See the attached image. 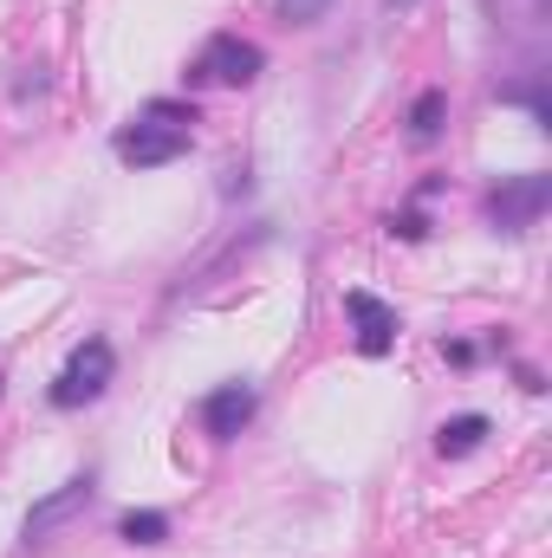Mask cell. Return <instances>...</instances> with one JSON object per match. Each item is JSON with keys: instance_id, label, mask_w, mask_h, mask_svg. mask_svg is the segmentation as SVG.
Returning a JSON list of instances; mask_svg holds the SVG:
<instances>
[{"instance_id": "obj_4", "label": "cell", "mask_w": 552, "mask_h": 558, "mask_svg": "<svg viewBox=\"0 0 552 558\" xmlns=\"http://www.w3.org/2000/svg\"><path fill=\"white\" fill-rule=\"evenodd\" d=\"M189 137H195V131L163 124V118H149V111H143L137 124H124V131H118V143H111V149H118L131 169H163V162L189 156Z\"/></svg>"}, {"instance_id": "obj_3", "label": "cell", "mask_w": 552, "mask_h": 558, "mask_svg": "<svg viewBox=\"0 0 552 558\" xmlns=\"http://www.w3.org/2000/svg\"><path fill=\"white\" fill-rule=\"evenodd\" d=\"M547 208H552V175H547V169H533V175H514V182H501V189L488 195V221H494L501 234H520V228H533Z\"/></svg>"}, {"instance_id": "obj_7", "label": "cell", "mask_w": 552, "mask_h": 558, "mask_svg": "<svg viewBox=\"0 0 552 558\" xmlns=\"http://www.w3.org/2000/svg\"><path fill=\"white\" fill-rule=\"evenodd\" d=\"M345 312H351V325H358V351H364V357H384V351L397 344V312H391L377 292L351 286V292H345Z\"/></svg>"}, {"instance_id": "obj_8", "label": "cell", "mask_w": 552, "mask_h": 558, "mask_svg": "<svg viewBox=\"0 0 552 558\" xmlns=\"http://www.w3.org/2000/svg\"><path fill=\"white\" fill-rule=\"evenodd\" d=\"M501 39H540L552 26V0H481Z\"/></svg>"}, {"instance_id": "obj_12", "label": "cell", "mask_w": 552, "mask_h": 558, "mask_svg": "<svg viewBox=\"0 0 552 558\" xmlns=\"http://www.w3.org/2000/svg\"><path fill=\"white\" fill-rule=\"evenodd\" d=\"M131 546H163L169 539V520L156 513V507H143V513H124V526H118Z\"/></svg>"}, {"instance_id": "obj_15", "label": "cell", "mask_w": 552, "mask_h": 558, "mask_svg": "<svg viewBox=\"0 0 552 558\" xmlns=\"http://www.w3.org/2000/svg\"><path fill=\"white\" fill-rule=\"evenodd\" d=\"M391 234H404V241H422V234H429V221H422V215H397V221H391Z\"/></svg>"}, {"instance_id": "obj_5", "label": "cell", "mask_w": 552, "mask_h": 558, "mask_svg": "<svg viewBox=\"0 0 552 558\" xmlns=\"http://www.w3.org/2000/svg\"><path fill=\"white\" fill-rule=\"evenodd\" d=\"M92 487H98L92 474H72L65 487H52V494H46L33 513H26V526H20V533H26V546H39V539H52L59 526H72V520L92 507Z\"/></svg>"}, {"instance_id": "obj_9", "label": "cell", "mask_w": 552, "mask_h": 558, "mask_svg": "<svg viewBox=\"0 0 552 558\" xmlns=\"http://www.w3.org/2000/svg\"><path fill=\"white\" fill-rule=\"evenodd\" d=\"M488 441V416H448L435 428V448H442V461H461V454H475Z\"/></svg>"}, {"instance_id": "obj_1", "label": "cell", "mask_w": 552, "mask_h": 558, "mask_svg": "<svg viewBox=\"0 0 552 558\" xmlns=\"http://www.w3.org/2000/svg\"><path fill=\"white\" fill-rule=\"evenodd\" d=\"M111 371H118L111 338H85V344L65 357V371L52 377V410H85V403H98V397L111 390Z\"/></svg>"}, {"instance_id": "obj_10", "label": "cell", "mask_w": 552, "mask_h": 558, "mask_svg": "<svg viewBox=\"0 0 552 558\" xmlns=\"http://www.w3.org/2000/svg\"><path fill=\"white\" fill-rule=\"evenodd\" d=\"M442 118H448V92H422V98L410 105V137L435 143L442 137Z\"/></svg>"}, {"instance_id": "obj_14", "label": "cell", "mask_w": 552, "mask_h": 558, "mask_svg": "<svg viewBox=\"0 0 552 558\" xmlns=\"http://www.w3.org/2000/svg\"><path fill=\"white\" fill-rule=\"evenodd\" d=\"M149 118H163V124H182V131H189V124H195V105H169V98H156V105H149Z\"/></svg>"}, {"instance_id": "obj_16", "label": "cell", "mask_w": 552, "mask_h": 558, "mask_svg": "<svg viewBox=\"0 0 552 558\" xmlns=\"http://www.w3.org/2000/svg\"><path fill=\"white\" fill-rule=\"evenodd\" d=\"M384 7H391V13H404V7H416V0H384Z\"/></svg>"}, {"instance_id": "obj_2", "label": "cell", "mask_w": 552, "mask_h": 558, "mask_svg": "<svg viewBox=\"0 0 552 558\" xmlns=\"http://www.w3.org/2000/svg\"><path fill=\"white\" fill-rule=\"evenodd\" d=\"M261 46L254 39H241V33H215L208 46H202V59L189 65V78L195 85H254L261 78Z\"/></svg>"}, {"instance_id": "obj_6", "label": "cell", "mask_w": 552, "mask_h": 558, "mask_svg": "<svg viewBox=\"0 0 552 558\" xmlns=\"http://www.w3.org/2000/svg\"><path fill=\"white\" fill-rule=\"evenodd\" d=\"M254 410H261V397H254V384H221V390H208L202 397V428L215 435V441H235L248 422H254Z\"/></svg>"}, {"instance_id": "obj_11", "label": "cell", "mask_w": 552, "mask_h": 558, "mask_svg": "<svg viewBox=\"0 0 552 558\" xmlns=\"http://www.w3.org/2000/svg\"><path fill=\"white\" fill-rule=\"evenodd\" d=\"M501 105H527L533 111V124L552 131V105H547V78L533 72V78H520V85H501Z\"/></svg>"}, {"instance_id": "obj_13", "label": "cell", "mask_w": 552, "mask_h": 558, "mask_svg": "<svg viewBox=\"0 0 552 558\" xmlns=\"http://www.w3.org/2000/svg\"><path fill=\"white\" fill-rule=\"evenodd\" d=\"M325 7H332V0H279V20H286V26H319Z\"/></svg>"}]
</instances>
